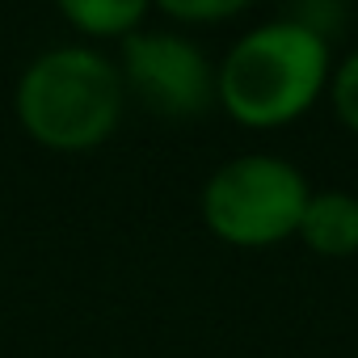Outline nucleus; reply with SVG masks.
Returning a JSON list of instances; mask_svg holds the SVG:
<instances>
[{"mask_svg": "<svg viewBox=\"0 0 358 358\" xmlns=\"http://www.w3.org/2000/svg\"><path fill=\"white\" fill-rule=\"evenodd\" d=\"M333 80V47L295 17L245 30L215 64V106L241 127H287Z\"/></svg>", "mask_w": 358, "mask_h": 358, "instance_id": "1", "label": "nucleus"}, {"mask_svg": "<svg viewBox=\"0 0 358 358\" xmlns=\"http://www.w3.org/2000/svg\"><path fill=\"white\" fill-rule=\"evenodd\" d=\"M127 110V85L110 55L85 43L38 51L13 89V114L22 131L51 152L101 148Z\"/></svg>", "mask_w": 358, "mask_h": 358, "instance_id": "2", "label": "nucleus"}, {"mask_svg": "<svg viewBox=\"0 0 358 358\" xmlns=\"http://www.w3.org/2000/svg\"><path fill=\"white\" fill-rule=\"evenodd\" d=\"M312 186L295 160L245 152L211 169L199 194L203 224L232 249H270L299 232Z\"/></svg>", "mask_w": 358, "mask_h": 358, "instance_id": "3", "label": "nucleus"}, {"mask_svg": "<svg viewBox=\"0 0 358 358\" xmlns=\"http://www.w3.org/2000/svg\"><path fill=\"white\" fill-rule=\"evenodd\" d=\"M127 93L160 118H194L215 106V64L182 30H135L118 43Z\"/></svg>", "mask_w": 358, "mask_h": 358, "instance_id": "4", "label": "nucleus"}, {"mask_svg": "<svg viewBox=\"0 0 358 358\" xmlns=\"http://www.w3.org/2000/svg\"><path fill=\"white\" fill-rule=\"evenodd\" d=\"M295 236L320 257H354L358 253V194L312 190Z\"/></svg>", "mask_w": 358, "mask_h": 358, "instance_id": "5", "label": "nucleus"}, {"mask_svg": "<svg viewBox=\"0 0 358 358\" xmlns=\"http://www.w3.org/2000/svg\"><path fill=\"white\" fill-rule=\"evenodd\" d=\"M152 5L148 0H59V17L89 38H127L143 30Z\"/></svg>", "mask_w": 358, "mask_h": 358, "instance_id": "6", "label": "nucleus"}, {"mask_svg": "<svg viewBox=\"0 0 358 358\" xmlns=\"http://www.w3.org/2000/svg\"><path fill=\"white\" fill-rule=\"evenodd\" d=\"M245 9V0H160L156 5V13L173 26H220L228 17H241Z\"/></svg>", "mask_w": 358, "mask_h": 358, "instance_id": "7", "label": "nucleus"}, {"mask_svg": "<svg viewBox=\"0 0 358 358\" xmlns=\"http://www.w3.org/2000/svg\"><path fill=\"white\" fill-rule=\"evenodd\" d=\"M329 101H333V114L341 118V127H350V131L358 135V47L333 68Z\"/></svg>", "mask_w": 358, "mask_h": 358, "instance_id": "8", "label": "nucleus"}, {"mask_svg": "<svg viewBox=\"0 0 358 358\" xmlns=\"http://www.w3.org/2000/svg\"><path fill=\"white\" fill-rule=\"evenodd\" d=\"M287 17H295L299 26H308L320 38H333L345 26V9L337 5V0H303V5H291L287 9Z\"/></svg>", "mask_w": 358, "mask_h": 358, "instance_id": "9", "label": "nucleus"}]
</instances>
